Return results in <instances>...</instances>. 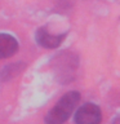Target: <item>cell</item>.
Masks as SVG:
<instances>
[{
  "mask_svg": "<svg viewBox=\"0 0 120 124\" xmlns=\"http://www.w3.org/2000/svg\"><path fill=\"white\" fill-rule=\"evenodd\" d=\"M101 120H102L101 108L92 102L84 103L75 112V124H99Z\"/></svg>",
  "mask_w": 120,
  "mask_h": 124,
  "instance_id": "obj_3",
  "label": "cell"
},
{
  "mask_svg": "<svg viewBox=\"0 0 120 124\" xmlns=\"http://www.w3.org/2000/svg\"><path fill=\"white\" fill-rule=\"evenodd\" d=\"M18 50V41L13 35L0 32V60L14 56Z\"/></svg>",
  "mask_w": 120,
  "mask_h": 124,
  "instance_id": "obj_5",
  "label": "cell"
},
{
  "mask_svg": "<svg viewBox=\"0 0 120 124\" xmlns=\"http://www.w3.org/2000/svg\"><path fill=\"white\" fill-rule=\"evenodd\" d=\"M112 124H120V116H115V119L112 120Z\"/></svg>",
  "mask_w": 120,
  "mask_h": 124,
  "instance_id": "obj_7",
  "label": "cell"
},
{
  "mask_svg": "<svg viewBox=\"0 0 120 124\" xmlns=\"http://www.w3.org/2000/svg\"><path fill=\"white\" fill-rule=\"evenodd\" d=\"M66 36H67V32L60 34V35H53V34L48 32V30H45L44 27L38 29L36 32H35V40H36V43L46 49L58 48L62 44V41L66 39Z\"/></svg>",
  "mask_w": 120,
  "mask_h": 124,
  "instance_id": "obj_4",
  "label": "cell"
},
{
  "mask_svg": "<svg viewBox=\"0 0 120 124\" xmlns=\"http://www.w3.org/2000/svg\"><path fill=\"white\" fill-rule=\"evenodd\" d=\"M77 65H79V60L72 53L63 52L60 56H57L56 61L53 63V67H54V72L57 74L58 80L62 81L63 84L71 81L74 78V74L76 71Z\"/></svg>",
  "mask_w": 120,
  "mask_h": 124,
  "instance_id": "obj_2",
  "label": "cell"
},
{
  "mask_svg": "<svg viewBox=\"0 0 120 124\" xmlns=\"http://www.w3.org/2000/svg\"><path fill=\"white\" fill-rule=\"evenodd\" d=\"M80 101V93L76 91L67 92L61 100L56 103L52 110L45 115L44 122L45 124H63L67 122L70 115L75 110L76 105Z\"/></svg>",
  "mask_w": 120,
  "mask_h": 124,
  "instance_id": "obj_1",
  "label": "cell"
},
{
  "mask_svg": "<svg viewBox=\"0 0 120 124\" xmlns=\"http://www.w3.org/2000/svg\"><path fill=\"white\" fill-rule=\"evenodd\" d=\"M25 69V63H13V65H8L7 67L3 69V71L0 72V78L3 81L10 80L14 76H17L19 72H22V70Z\"/></svg>",
  "mask_w": 120,
  "mask_h": 124,
  "instance_id": "obj_6",
  "label": "cell"
}]
</instances>
